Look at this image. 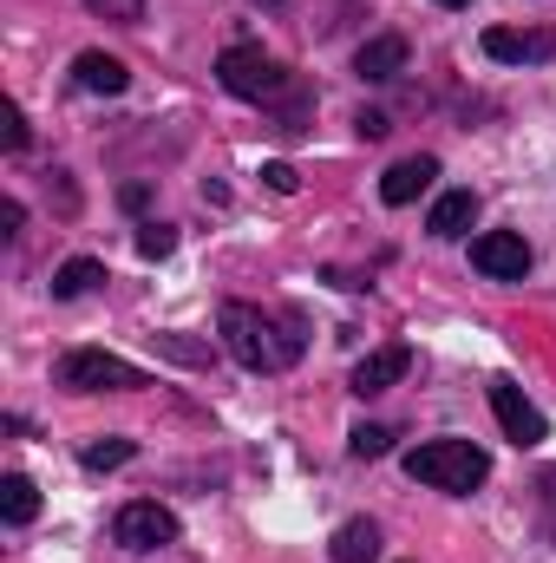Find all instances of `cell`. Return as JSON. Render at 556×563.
Returning <instances> with one entry per match:
<instances>
[{"label": "cell", "instance_id": "cb8c5ba5", "mask_svg": "<svg viewBox=\"0 0 556 563\" xmlns=\"http://www.w3.org/2000/svg\"><path fill=\"white\" fill-rule=\"evenodd\" d=\"M20 223H26V203L7 197V203H0V236H20Z\"/></svg>", "mask_w": 556, "mask_h": 563}, {"label": "cell", "instance_id": "6da1fadb", "mask_svg": "<svg viewBox=\"0 0 556 563\" xmlns=\"http://www.w3.org/2000/svg\"><path fill=\"white\" fill-rule=\"evenodd\" d=\"M216 334H223L230 361L249 367V374H288V367L301 361V347H308L301 314H288V308H256V301H223Z\"/></svg>", "mask_w": 556, "mask_h": 563}, {"label": "cell", "instance_id": "7402d4cb", "mask_svg": "<svg viewBox=\"0 0 556 563\" xmlns=\"http://www.w3.org/2000/svg\"><path fill=\"white\" fill-rule=\"evenodd\" d=\"M263 184H269V190H276V197H288V190H294V184H301V177H294V164H263Z\"/></svg>", "mask_w": 556, "mask_h": 563}, {"label": "cell", "instance_id": "8992f818", "mask_svg": "<svg viewBox=\"0 0 556 563\" xmlns=\"http://www.w3.org/2000/svg\"><path fill=\"white\" fill-rule=\"evenodd\" d=\"M471 269L491 282H524L531 276V243L518 236V230H485L478 243H471Z\"/></svg>", "mask_w": 556, "mask_h": 563}, {"label": "cell", "instance_id": "8fae6325", "mask_svg": "<svg viewBox=\"0 0 556 563\" xmlns=\"http://www.w3.org/2000/svg\"><path fill=\"white\" fill-rule=\"evenodd\" d=\"M432 177H438V157H425V151H419V157H400V164L380 177V203H393V210L413 203L419 190H432Z\"/></svg>", "mask_w": 556, "mask_h": 563}, {"label": "cell", "instance_id": "83f0119b", "mask_svg": "<svg viewBox=\"0 0 556 563\" xmlns=\"http://www.w3.org/2000/svg\"><path fill=\"white\" fill-rule=\"evenodd\" d=\"M256 7H281V0H256Z\"/></svg>", "mask_w": 556, "mask_h": 563}, {"label": "cell", "instance_id": "30bf717a", "mask_svg": "<svg viewBox=\"0 0 556 563\" xmlns=\"http://www.w3.org/2000/svg\"><path fill=\"white\" fill-rule=\"evenodd\" d=\"M73 79H79L86 92H105V99H119V92L132 86V66H125L119 53H99V46H92V53H79V59H73Z\"/></svg>", "mask_w": 556, "mask_h": 563}, {"label": "cell", "instance_id": "e0dca14e", "mask_svg": "<svg viewBox=\"0 0 556 563\" xmlns=\"http://www.w3.org/2000/svg\"><path fill=\"white\" fill-rule=\"evenodd\" d=\"M132 452H138V445H132L125 432H105V439H92V445L79 452V465H86V472H119Z\"/></svg>", "mask_w": 556, "mask_h": 563}, {"label": "cell", "instance_id": "9a60e30c", "mask_svg": "<svg viewBox=\"0 0 556 563\" xmlns=\"http://www.w3.org/2000/svg\"><path fill=\"white\" fill-rule=\"evenodd\" d=\"M0 518H7V525H33V518H40V485H33L26 472H7V478H0Z\"/></svg>", "mask_w": 556, "mask_h": 563}, {"label": "cell", "instance_id": "9c48e42d", "mask_svg": "<svg viewBox=\"0 0 556 563\" xmlns=\"http://www.w3.org/2000/svg\"><path fill=\"white\" fill-rule=\"evenodd\" d=\"M354 73H360L367 86H387V79H400V73H407V40H400V33H374V40L354 53Z\"/></svg>", "mask_w": 556, "mask_h": 563}, {"label": "cell", "instance_id": "5b68a950", "mask_svg": "<svg viewBox=\"0 0 556 563\" xmlns=\"http://www.w3.org/2000/svg\"><path fill=\"white\" fill-rule=\"evenodd\" d=\"M112 538H119L125 551H164V544H177V511L157 505V498H132V505L112 518Z\"/></svg>", "mask_w": 556, "mask_h": 563}, {"label": "cell", "instance_id": "3957f363", "mask_svg": "<svg viewBox=\"0 0 556 563\" xmlns=\"http://www.w3.org/2000/svg\"><path fill=\"white\" fill-rule=\"evenodd\" d=\"M53 380H59L66 394H144V387H151L144 367L105 354V347H73V354H59Z\"/></svg>", "mask_w": 556, "mask_h": 563}, {"label": "cell", "instance_id": "603a6c76", "mask_svg": "<svg viewBox=\"0 0 556 563\" xmlns=\"http://www.w3.org/2000/svg\"><path fill=\"white\" fill-rule=\"evenodd\" d=\"M354 132H360V139H387V132H393V119H387V112H360V119H354Z\"/></svg>", "mask_w": 556, "mask_h": 563}, {"label": "cell", "instance_id": "ac0fdd59", "mask_svg": "<svg viewBox=\"0 0 556 563\" xmlns=\"http://www.w3.org/2000/svg\"><path fill=\"white\" fill-rule=\"evenodd\" d=\"M393 439H400V432H393V426H354V432H347V452H354V459H387V452H393Z\"/></svg>", "mask_w": 556, "mask_h": 563}, {"label": "cell", "instance_id": "4316f807", "mask_svg": "<svg viewBox=\"0 0 556 563\" xmlns=\"http://www.w3.org/2000/svg\"><path fill=\"white\" fill-rule=\"evenodd\" d=\"M438 7H471V0H438Z\"/></svg>", "mask_w": 556, "mask_h": 563}, {"label": "cell", "instance_id": "44dd1931", "mask_svg": "<svg viewBox=\"0 0 556 563\" xmlns=\"http://www.w3.org/2000/svg\"><path fill=\"white\" fill-rule=\"evenodd\" d=\"M0 144H7V151H26V112H20L13 99L0 106Z\"/></svg>", "mask_w": 556, "mask_h": 563}, {"label": "cell", "instance_id": "7a4b0ae2", "mask_svg": "<svg viewBox=\"0 0 556 563\" xmlns=\"http://www.w3.org/2000/svg\"><path fill=\"white\" fill-rule=\"evenodd\" d=\"M407 478L432 485V492H478L491 478V452L471 439H425L407 452Z\"/></svg>", "mask_w": 556, "mask_h": 563}, {"label": "cell", "instance_id": "ffe728a7", "mask_svg": "<svg viewBox=\"0 0 556 563\" xmlns=\"http://www.w3.org/2000/svg\"><path fill=\"white\" fill-rule=\"evenodd\" d=\"M99 20H112V26H138L144 20V0H86Z\"/></svg>", "mask_w": 556, "mask_h": 563}, {"label": "cell", "instance_id": "484cf974", "mask_svg": "<svg viewBox=\"0 0 556 563\" xmlns=\"http://www.w3.org/2000/svg\"><path fill=\"white\" fill-rule=\"evenodd\" d=\"M144 197H151L144 184H125V190H119V203H125V210H144Z\"/></svg>", "mask_w": 556, "mask_h": 563}, {"label": "cell", "instance_id": "4fadbf2b", "mask_svg": "<svg viewBox=\"0 0 556 563\" xmlns=\"http://www.w3.org/2000/svg\"><path fill=\"white\" fill-rule=\"evenodd\" d=\"M478 223V190H445L438 203H432V217H425V230L438 236V243H452V236H465Z\"/></svg>", "mask_w": 556, "mask_h": 563}, {"label": "cell", "instance_id": "2e32d148", "mask_svg": "<svg viewBox=\"0 0 556 563\" xmlns=\"http://www.w3.org/2000/svg\"><path fill=\"white\" fill-rule=\"evenodd\" d=\"M99 282H105V263H99V256H73V263L53 269V295L73 301V295H86V288H99Z\"/></svg>", "mask_w": 556, "mask_h": 563}, {"label": "cell", "instance_id": "5bb4252c", "mask_svg": "<svg viewBox=\"0 0 556 563\" xmlns=\"http://www.w3.org/2000/svg\"><path fill=\"white\" fill-rule=\"evenodd\" d=\"M327 558H334V563H374V558H380V525H374V518H347V525L334 531Z\"/></svg>", "mask_w": 556, "mask_h": 563}, {"label": "cell", "instance_id": "ba28073f", "mask_svg": "<svg viewBox=\"0 0 556 563\" xmlns=\"http://www.w3.org/2000/svg\"><path fill=\"white\" fill-rule=\"evenodd\" d=\"M407 367H413V347H407V341H387V347H374V354L347 374V387L367 400V394H387L393 380H407Z\"/></svg>", "mask_w": 556, "mask_h": 563}, {"label": "cell", "instance_id": "d6986e66", "mask_svg": "<svg viewBox=\"0 0 556 563\" xmlns=\"http://www.w3.org/2000/svg\"><path fill=\"white\" fill-rule=\"evenodd\" d=\"M170 250H177V230H170V223H138V256L144 263H164Z\"/></svg>", "mask_w": 556, "mask_h": 563}, {"label": "cell", "instance_id": "277c9868", "mask_svg": "<svg viewBox=\"0 0 556 563\" xmlns=\"http://www.w3.org/2000/svg\"><path fill=\"white\" fill-rule=\"evenodd\" d=\"M216 79H223V92H236V99H281V92H288V66L269 59L263 46H223V53H216Z\"/></svg>", "mask_w": 556, "mask_h": 563}, {"label": "cell", "instance_id": "52a82bcc", "mask_svg": "<svg viewBox=\"0 0 556 563\" xmlns=\"http://www.w3.org/2000/svg\"><path fill=\"white\" fill-rule=\"evenodd\" d=\"M491 413H498V426H504V439H518V445H544V439H551L544 413L524 400L518 380H491Z\"/></svg>", "mask_w": 556, "mask_h": 563}, {"label": "cell", "instance_id": "7c38bea8", "mask_svg": "<svg viewBox=\"0 0 556 563\" xmlns=\"http://www.w3.org/2000/svg\"><path fill=\"white\" fill-rule=\"evenodd\" d=\"M485 53H491V59H504V66L551 59V53H556V33H511V26H491V33H485Z\"/></svg>", "mask_w": 556, "mask_h": 563}, {"label": "cell", "instance_id": "d4e9b609", "mask_svg": "<svg viewBox=\"0 0 556 563\" xmlns=\"http://www.w3.org/2000/svg\"><path fill=\"white\" fill-rule=\"evenodd\" d=\"M157 347H164V354H177V361H210L203 347H190V341H177V334H157Z\"/></svg>", "mask_w": 556, "mask_h": 563}]
</instances>
